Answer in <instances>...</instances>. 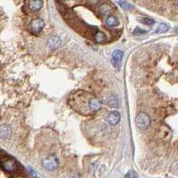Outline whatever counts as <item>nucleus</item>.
<instances>
[{
  "mask_svg": "<svg viewBox=\"0 0 178 178\" xmlns=\"http://www.w3.org/2000/svg\"><path fill=\"white\" fill-rule=\"evenodd\" d=\"M120 114L117 111H112L110 113H108L107 116V120L108 121V123L111 125H116L119 121H120Z\"/></svg>",
  "mask_w": 178,
  "mask_h": 178,
  "instance_id": "obj_7",
  "label": "nucleus"
},
{
  "mask_svg": "<svg viewBox=\"0 0 178 178\" xmlns=\"http://www.w3.org/2000/svg\"><path fill=\"white\" fill-rule=\"evenodd\" d=\"M135 123L138 128H140V130H145L150 124V117L149 116L148 114L140 112L136 115Z\"/></svg>",
  "mask_w": 178,
  "mask_h": 178,
  "instance_id": "obj_3",
  "label": "nucleus"
},
{
  "mask_svg": "<svg viewBox=\"0 0 178 178\" xmlns=\"http://www.w3.org/2000/svg\"><path fill=\"white\" fill-rule=\"evenodd\" d=\"M44 26H45L44 21L40 18H37L31 22L29 25V30L32 34H39L42 31Z\"/></svg>",
  "mask_w": 178,
  "mask_h": 178,
  "instance_id": "obj_5",
  "label": "nucleus"
},
{
  "mask_svg": "<svg viewBox=\"0 0 178 178\" xmlns=\"http://www.w3.org/2000/svg\"><path fill=\"white\" fill-rule=\"evenodd\" d=\"M140 23H142L143 24H146V25H153L155 22H154L152 19H149V18H142V19H140Z\"/></svg>",
  "mask_w": 178,
  "mask_h": 178,
  "instance_id": "obj_17",
  "label": "nucleus"
},
{
  "mask_svg": "<svg viewBox=\"0 0 178 178\" xmlns=\"http://www.w3.org/2000/svg\"><path fill=\"white\" fill-rule=\"evenodd\" d=\"M42 163H43L44 167L49 171L56 170L58 167V165H59V161H58L57 157H55V156H50V157L44 158Z\"/></svg>",
  "mask_w": 178,
  "mask_h": 178,
  "instance_id": "obj_4",
  "label": "nucleus"
},
{
  "mask_svg": "<svg viewBox=\"0 0 178 178\" xmlns=\"http://www.w3.org/2000/svg\"><path fill=\"white\" fill-rule=\"evenodd\" d=\"M147 32L146 31H144V30H140V29H136L135 31H134V33H138V34H141V33H146Z\"/></svg>",
  "mask_w": 178,
  "mask_h": 178,
  "instance_id": "obj_20",
  "label": "nucleus"
},
{
  "mask_svg": "<svg viewBox=\"0 0 178 178\" xmlns=\"http://www.w3.org/2000/svg\"><path fill=\"white\" fill-rule=\"evenodd\" d=\"M11 132H12V130L9 125L2 124L0 126V137L1 138H4V139L9 138L11 135Z\"/></svg>",
  "mask_w": 178,
  "mask_h": 178,
  "instance_id": "obj_10",
  "label": "nucleus"
},
{
  "mask_svg": "<svg viewBox=\"0 0 178 178\" xmlns=\"http://www.w3.org/2000/svg\"><path fill=\"white\" fill-rule=\"evenodd\" d=\"M123 57H124V52L122 50H119V49H115L113 53H112V56H111V63L113 65L114 67H119L120 65H121V62H122V59H123Z\"/></svg>",
  "mask_w": 178,
  "mask_h": 178,
  "instance_id": "obj_6",
  "label": "nucleus"
},
{
  "mask_svg": "<svg viewBox=\"0 0 178 178\" xmlns=\"http://www.w3.org/2000/svg\"><path fill=\"white\" fill-rule=\"evenodd\" d=\"M125 178H138V174L134 171H129L125 174Z\"/></svg>",
  "mask_w": 178,
  "mask_h": 178,
  "instance_id": "obj_18",
  "label": "nucleus"
},
{
  "mask_svg": "<svg viewBox=\"0 0 178 178\" xmlns=\"http://www.w3.org/2000/svg\"><path fill=\"white\" fill-rule=\"evenodd\" d=\"M94 40L97 43H104L107 41V37L102 32L98 31L94 35Z\"/></svg>",
  "mask_w": 178,
  "mask_h": 178,
  "instance_id": "obj_13",
  "label": "nucleus"
},
{
  "mask_svg": "<svg viewBox=\"0 0 178 178\" xmlns=\"http://www.w3.org/2000/svg\"><path fill=\"white\" fill-rule=\"evenodd\" d=\"M176 5H177V7H178V1L176 2Z\"/></svg>",
  "mask_w": 178,
  "mask_h": 178,
  "instance_id": "obj_21",
  "label": "nucleus"
},
{
  "mask_svg": "<svg viewBox=\"0 0 178 178\" xmlns=\"http://www.w3.org/2000/svg\"><path fill=\"white\" fill-rule=\"evenodd\" d=\"M14 178H22V177H14Z\"/></svg>",
  "mask_w": 178,
  "mask_h": 178,
  "instance_id": "obj_22",
  "label": "nucleus"
},
{
  "mask_svg": "<svg viewBox=\"0 0 178 178\" xmlns=\"http://www.w3.org/2000/svg\"><path fill=\"white\" fill-rule=\"evenodd\" d=\"M169 29H170V26H169L168 24H160L157 26V30H156V33H157V34L165 33V32H168Z\"/></svg>",
  "mask_w": 178,
  "mask_h": 178,
  "instance_id": "obj_15",
  "label": "nucleus"
},
{
  "mask_svg": "<svg viewBox=\"0 0 178 178\" xmlns=\"http://www.w3.org/2000/svg\"><path fill=\"white\" fill-rule=\"evenodd\" d=\"M107 104L111 107H117L119 106V101L114 94H110L107 98Z\"/></svg>",
  "mask_w": 178,
  "mask_h": 178,
  "instance_id": "obj_12",
  "label": "nucleus"
},
{
  "mask_svg": "<svg viewBox=\"0 0 178 178\" xmlns=\"http://www.w3.org/2000/svg\"><path fill=\"white\" fill-rule=\"evenodd\" d=\"M29 172H30V174L32 175V178H37V174L35 173V171L32 168H29Z\"/></svg>",
  "mask_w": 178,
  "mask_h": 178,
  "instance_id": "obj_19",
  "label": "nucleus"
},
{
  "mask_svg": "<svg viewBox=\"0 0 178 178\" xmlns=\"http://www.w3.org/2000/svg\"><path fill=\"white\" fill-rule=\"evenodd\" d=\"M26 4L28 5V7L31 11L32 12H37L39 11L42 6H43V1H41V0H32V1H27Z\"/></svg>",
  "mask_w": 178,
  "mask_h": 178,
  "instance_id": "obj_9",
  "label": "nucleus"
},
{
  "mask_svg": "<svg viewBox=\"0 0 178 178\" xmlns=\"http://www.w3.org/2000/svg\"><path fill=\"white\" fill-rule=\"evenodd\" d=\"M61 45H62V41L59 39V37H57V36H51L48 40V46L51 49H58L59 47H61Z\"/></svg>",
  "mask_w": 178,
  "mask_h": 178,
  "instance_id": "obj_8",
  "label": "nucleus"
},
{
  "mask_svg": "<svg viewBox=\"0 0 178 178\" xmlns=\"http://www.w3.org/2000/svg\"><path fill=\"white\" fill-rule=\"evenodd\" d=\"M0 165L7 172H14L17 168V162L15 158L5 152H0Z\"/></svg>",
  "mask_w": 178,
  "mask_h": 178,
  "instance_id": "obj_2",
  "label": "nucleus"
},
{
  "mask_svg": "<svg viewBox=\"0 0 178 178\" xmlns=\"http://www.w3.org/2000/svg\"><path fill=\"white\" fill-rule=\"evenodd\" d=\"M111 11H112L111 7L108 4H106V3L103 4L102 6H100V7H99V12L102 15H107L111 13Z\"/></svg>",
  "mask_w": 178,
  "mask_h": 178,
  "instance_id": "obj_14",
  "label": "nucleus"
},
{
  "mask_svg": "<svg viewBox=\"0 0 178 178\" xmlns=\"http://www.w3.org/2000/svg\"><path fill=\"white\" fill-rule=\"evenodd\" d=\"M117 24H118V19L115 16H114V15H109L105 21V25L107 28L115 27Z\"/></svg>",
  "mask_w": 178,
  "mask_h": 178,
  "instance_id": "obj_11",
  "label": "nucleus"
},
{
  "mask_svg": "<svg viewBox=\"0 0 178 178\" xmlns=\"http://www.w3.org/2000/svg\"><path fill=\"white\" fill-rule=\"evenodd\" d=\"M117 3H118L124 9L128 10V9H131V8H132V5H131L130 3H128L127 1H118Z\"/></svg>",
  "mask_w": 178,
  "mask_h": 178,
  "instance_id": "obj_16",
  "label": "nucleus"
},
{
  "mask_svg": "<svg viewBox=\"0 0 178 178\" xmlns=\"http://www.w3.org/2000/svg\"><path fill=\"white\" fill-rule=\"evenodd\" d=\"M68 103L75 111L82 115H91L101 108V101L97 97L82 90L72 93Z\"/></svg>",
  "mask_w": 178,
  "mask_h": 178,
  "instance_id": "obj_1",
  "label": "nucleus"
}]
</instances>
